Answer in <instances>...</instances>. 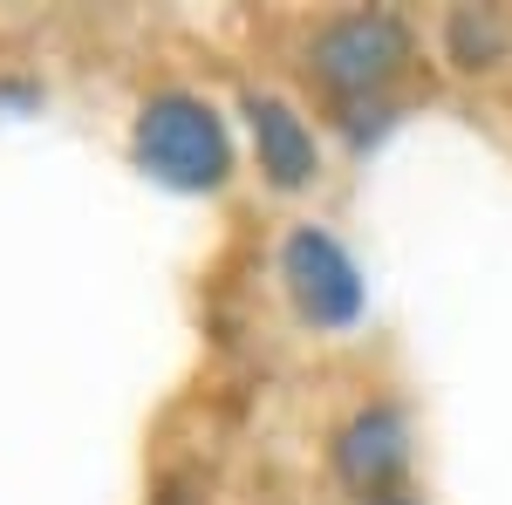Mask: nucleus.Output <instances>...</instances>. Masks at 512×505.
<instances>
[{
	"instance_id": "obj_1",
	"label": "nucleus",
	"mask_w": 512,
	"mask_h": 505,
	"mask_svg": "<svg viewBox=\"0 0 512 505\" xmlns=\"http://www.w3.org/2000/svg\"><path fill=\"white\" fill-rule=\"evenodd\" d=\"M137 157L144 171L178 185V192H219L226 171H233V144H226V123L212 103L198 96H151L144 117H137Z\"/></svg>"
},
{
	"instance_id": "obj_4",
	"label": "nucleus",
	"mask_w": 512,
	"mask_h": 505,
	"mask_svg": "<svg viewBox=\"0 0 512 505\" xmlns=\"http://www.w3.org/2000/svg\"><path fill=\"white\" fill-rule=\"evenodd\" d=\"M246 123H253V151H260V171L274 178L280 192H301V185H315L321 151H315V130L301 123V110H294V103H280V96H246Z\"/></svg>"
},
{
	"instance_id": "obj_3",
	"label": "nucleus",
	"mask_w": 512,
	"mask_h": 505,
	"mask_svg": "<svg viewBox=\"0 0 512 505\" xmlns=\"http://www.w3.org/2000/svg\"><path fill=\"white\" fill-rule=\"evenodd\" d=\"M280 280H287L294 308L308 314L315 328H349L355 314H362V273H355V260L328 233H315V226L287 233V246H280Z\"/></svg>"
},
{
	"instance_id": "obj_7",
	"label": "nucleus",
	"mask_w": 512,
	"mask_h": 505,
	"mask_svg": "<svg viewBox=\"0 0 512 505\" xmlns=\"http://www.w3.org/2000/svg\"><path fill=\"white\" fill-rule=\"evenodd\" d=\"M383 505H403V499H383Z\"/></svg>"
},
{
	"instance_id": "obj_2",
	"label": "nucleus",
	"mask_w": 512,
	"mask_h": 505,
	"mask_svg": "<svg viewBox=\"0 0 512 505\" xmlns=\"http://www.w3.org/2000/svg\"><path fill=\"white\" fill-rule=\"evenodd\" d=\"M403 62H410V28L396 14H342L308 48L315 82L335 89V96H369L390 76H403Z\"/></svg>"
},
{
	"instance_id": "obj_6",
	"label": "nucleus",
	"mask_w": 512,
	"mask_h": 505,
	"mask_svg": "<svg viewBox=\"0 0 512 505\" xmlns=\"http://www.w3.org/2000/svg\"><path fill=\"white\" fill-rule=\"evenodd\" d=\"M499 48H506V35H499V21H492V14H451V55H458L465 69L499 62Z\"/></svg>"
},
{
	"instance_id": "obj_5",
	"label": "nucleus",
	"mask_w": 512,
	"mask_h": 505,
	"mask_svg": "<svg viewBox=\"0 0 512 505\" xmlns=\"http://www.w3.org/2000/svg\"><path fill=\"white\" fill-rule=\"evenodd\" d=\"M410 465V430H403V417L396 410H362L342 437H335V471L349 478L355 492H383L396 471Z\"/></svg>"
}]
</instances>
